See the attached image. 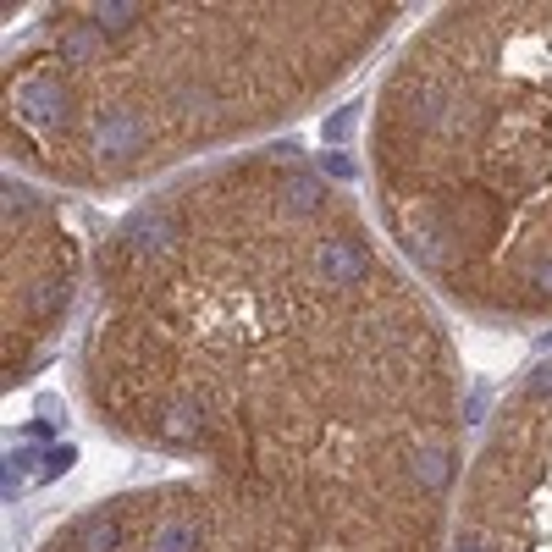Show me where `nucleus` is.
<instances>
[{
    "label": "nucleus",
    "instance_id": "20e7f679",
    "mask_svg": "<svg viewBox=\"0 0 552 552\" xmlns=\"http://www.w3.org/2000/svg\"><path fill=\"white\" fill-rule=\"evenodd\" d=\"M536 392H552V370H541V376H536Z\"/></svg>",
    "mask_w": 552,
    "mask_h": 552
},
{
    "label": "nucleus",
    "instance_id": "f03ea898",
    "mask_svg": "<svg viewBox=\"0 0 552 552\" xmlns=\"http://www.w3.org/2000/svg\"><path fill=\"white\" fill-rule=\"evenodd\" d=\"M111 541H116V525H111V514L83 525V552H111Z\"/></svg>",
    "mask_w": 552,
    "mask_h": 552
},
{
    "label": "nucleus",
    "instance_id": "f257e3e1",
    "mask_svg": "<svg viewBox=\"0 0 552 552\" xmlns=\"http://www.w3.org/2000/svg\"><path fill=\"white\" fill-rule=\"evenodd\" d=\"M326 276L332 282H359V276L370 271V260H365V249L359 243H326Z\"/></svg>",
    "mask_w": 552,
    "mask_h": 552
},
{
    "label": "nucleus",
    "instance_id": "7ed1b4c3",
    "mask_svg": "<svg viewBox=\"0 0 552 552\" xmlns=\"http://www.w3.org/2000/svg\"><path fill=\"white\" fill-rule=\"evenodd\" d=\"M536 282H541V288L552 293V265H541V271H536Z\"/></svg>",
    "mask_w": 552,
    "mask_h": 552
}]
</instances>
